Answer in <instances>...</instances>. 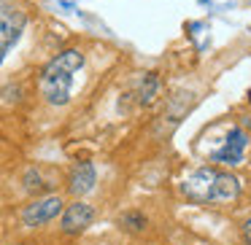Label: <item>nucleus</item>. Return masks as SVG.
I'll list each match as a JSON object with an SVG mask.
<instances>
[{
    "instance_id": "nucleus-1",
    "label": "nucleus",
    "mask_w": 251,
    "mask_h": 245,
    "mask_svg": "<svg viewBox=\"0 0 251 245\" xmlns=\"http://www.w3.org/2000/svg\"><path fill=\"white\" fill-rule=\"evenodd\" d=\"M84 67V54L78 49H65L49 60V65L41 70V94L49 105H68L71 103V87H73V73Z\"/></svg>"
},
{
    "instance_id": "nucleus-2",
    "label": "nucleus",
    "mask_w": 251,
    "mask_h": 245,
    "mask_svg": "<svg viewBox=\"0 0 251 245\" xmlns=\"http://www.w3.org/2000/svg\"><path fill=\"white\" fill-rule=\"evenodd\" d=\"M186 200L192 202H229L240 194V180L232 173H222L213 167H200L181 183Z\"/></svg>"
},
{
    "instance_id": "nucleus-3",
    "label": "nucleus",
    "mask_w": 251,
    "mask_h": 245,
    "mask_svg": "<svg viewBox=\"0 0 251 245\" xmlns=\"http://www.w3.org/2000/svg\"><path fill=\"white\" fill-rule=\"evenodd\" d=\"M25 24H27V17H25L22 8H17L8 0H0V49H11L22 35Z\"/></svg>"
},
{
    "instance_id": "nucleus-4",
    "label": "nucleus",
    "mask_w": 251,
    "mask_h": 245,
    "mask_svg": "<svg viewBox=\"0 0 251 245\" xmlns=\"http://www.w3.org/2000/svg\"><path fill=\"white\" fill-rule=\"evenodd\" d=\"M62 213V200L60 197H44V200H35L33 205H27L22 210V223L30 229H38L44 223L54 221Z\"/></svg>"
},
{
    "instance_id": "nucleus-5",
    "label": "nucleus",
    "mask_w": 251,
    "mask_h": 245,
    "mask_svg": "<svg viewBox=\"0 0 251 245\" xmlns=\"http://www.w3.org/2000/svg\"><path fill=\"white\" fill-rule=\"evenodd\" d=\"M60 229L65 234H78V232H84V229L92 223V218H95V207L92 205H87V202H81V200H76L73 205H68V207H62V213H60Z\"/></svg>"
},
{
    "instance_id": "nucleus-6",
    "label": "nucleus",
    "mask_w": 251,
    "mask_h": 245,
    "mask_svg": "<svg viewBox=\"0 0 251 245\" xmlns=\"http://www.w3.org/2000/svg\"><path fill=\"white\" fill-rule=\"evenodd\" d=\"M246 146H249V137H246L243 130H229V135L224 137V146L219 151H213L211 162L219 164H240L243 162Z\"/></svg>"
},
{
    "instance_id": "nucleus-7",
    "label": "nucleus",
    "mask_w": 251,
    "mask_h": 245,
    "mask_svg": "<svg viewBox=\"0 0 251 245\" xmlns=\"http://www.w3.org/2000/svg\"><path fill=\"white\" fill-rule=\"evenodd\" d=\"M95 180H98V173H95L92 162H78L76 167L71 170V178H68V191L73 197H84L95 189Z\"/></svg>"
},
{
    "instance_id": "nucleus-8",
    "label": "nucleus",
    "mask_w": 251,
    "mask_h": 245,
    "mask_svg": "<svg viewBox=\"0 0 251 245\" xmlns=\"http://www.w3.org/2000/svg\"><path fill=\"white\" fill-rule=\"evenodd\" d=\"M157 87H159L157 76H154V73H146V76H143V81H141V89H138V100H141V103H151Z\"/></svg>"
},
{
    "instance_id": "nucleus-9",
    "label": "nucleus",
    "mask_w": 251,
    "mask_h": 245,
    "mask_svg": "<svg viewBox=\"0 0 251 245\" xmlns=\"http://www.w3.org/2000/svg\"><path fill=\"white\" fill-rule=\"evenodd\" d=\"M122 226H125L127 232H143V229H146V216H143V213H125V216H122Z\"/></svg>"
},
{
    "instance_id": "nucleus-10",
    "label": "nucleus",
    "mask_w": 251,
    "mask_h": 245,
    "mask_svg": "<svg viewBox=\"0 0 251 245\" xmlns=\"http://www.w3.org/2000/svg\"><path fill=\"white\" fill-rule=\"evenodd\" d=\"M22 183H25V191H41V189H46V183L41 180V173L35 167H30L27 173H25V178H22Z\"/></svg>"
},
{
    "instance_id": "nucleus-11",
    "label": "nucleus",
    "mask_w": 251,
    "mask_h": 245,
    "mask_svg": "<svg viewBox=\"0 0 251 245\" xmlns=\"http://www.w3.org/2000/svg\"><path fill=\"white\" fill-rule=\"evenodd\" d=\"M243 237H246V243L251 245V218L246 221V226H243Z\"/></svg>"
},
{
    "instance_id": "nucleus-12",
    "label": "nucleus",
    "mask_w": 251,
    "mask_h": 245,
    "mask_svg": "<svg viewBox=\"0 0 251 245\" xmlns=\"http://www.w3.org/2000/svg\"><path fill=\"white\" fill-rule=\"evenodd\" d=\"M3 60H6V51L0 49V65H3Z\"/></svg>"
}]
</instances>
